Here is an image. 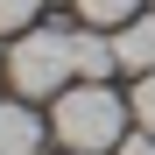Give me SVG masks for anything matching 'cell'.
I'll return each mask as SVG.
<instances>
[{"mask_svg": "<svg viewBox=\"0 0 155 155\" xmlns=\"http://www.w3.org/2000/svg\"><path fill=\"white\" fill-rule=\"evenodd\" d=\"M49 134H57L71 155H113V148H120V134H127V106H120L106 85L78 78V85H64V92H57Z\"/></svg>", "mask_w": 155, "mask_h": 155, "instance_id": "6da1fadb", "label": "cell"}, {"mask_svg": "<svg viewBox=\"0 0 155 155\" xmlns=\"http://www.w3.org/2000/svg\"><path fill=\"white\" fill-rule=\"evenodd\" d=\"M7 78L21 99H57L78 78V28H21L7 49Z\"/></svg>", "mask_w": 155, "mask_h": 155, "instance_id": "7a4b0ae2", "label": "cell"}, {"mask_svg": "<svg viewBox=\"0 0 155 155\" xmlns=\"http://www.w3.org/2000/svg\"><path fill=\"white\" fill-rule=\"evenodd\" d=\"M113 57L120 71H155V14H134V21H120V35H113Z\"/></svg>", "mask_w": 155, "mask_h": 155, "instance_id": "3957f363", "label": "cell"}, {"mask_svg": "<svg viewBox=\"0 0 155 155\" xmlns=\"http://www.w3.org/2000/svg\"><path fill=\"white\" fill-rule=\"evenodd\" d=\"M42 148V120L14 99H0V155H35Z\"/></svg>", "mask_w": 155, "mask_h": 155, "instance_id": "277c9868", "label": "cell"}, {"mask_svg": "<svg viewBox=\"0 0 155 155\" xmlns=\"http://www.w3.org/2000/svg\"><path fill=\"white\" fill-rule=\"evenodd\" d=\"M106 71H120L113 42H106V35H92V28H78V78H92V85H106Z\"/></svg>", "mask_w": 155, "mask_h": 155, "instance_id": "5b68a950", "label": "cell"}, {"mask_svg": "<svg viewBox=\"0 0 155 155\" xmlns=\"http://www.w3.org/2000/svg\"><path fill=\"white\" fill-rule=\"evenodd\" d=\"M78 14H85L92 28H120V21L141 14V0H78Z\"/></svg>", "mask_w": 155, "mask_h": 155, "instance_id": "8992f818", "label": "cell"}, {"mask_svg": "<svg viewBox=\"0 0 155 155\" xmlns=\"http://www.w3.org/2000/svg\"><path fill=\"white\" fill-rule=\"evenodd\" d=\"M42 0H0V35H14V28H28Z\"/></svg>", "mask_w": 155, "mask_h": 155, "instance_id": "52a82bcc", "label": "cell"}, {"mask_svg": "<svg viewBox=\"0 0 155 155\" xmlns=\"http://www.w3.org/2000/svg\"><path fill=\"white\" fill-rule=\"evenodd\" d=\"M134 120L155 134V71H141V85H134Z\"/></svg>", "mask_w": 155, "mask_h": 155, "instance_id": "ba28073f", "label": "cell"}, {"mask_svg": "<svg viewBox=\"0 0 155 155\" xmlns=\"http://www.w3.org/2000/svg\"><path fill=\"white\" fill-rule=\"evenodd\" d=\"M113 155H155V134H148V127H141V134H120Z\"/></svg>", "mask_w": 155, "mask_h": 155, "instance_id": "9c48e42d", "label": "cell"}]
</instances>
